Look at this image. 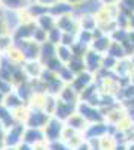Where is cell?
Listing matches in <instances>:
<instances>
[{"mask_svg":"<svg viewBox=\"0 0 134 150\" xmlns=\"http://www.w3.org/2000/svg\"><path fill=\"white\" fill-rule=\"evenodd\" d=\"M128 29L134 30V15H133V17H130V26H128Z\"/></svg>","mask_w":134,"mask_h":150,"instance_id":"9c48e42d","label":"cell"},{"mask_svg":"<svg viewBox=\"0 0 134 150\" xmlns=\"http://www.w3.org/2000/svg\"><path fill=\"white\" fill-rule=\"evenodd\" d=\"M56 27L59 30H62L63 33L77 35V32L80 30V23H78V18L74 14H69V15H63V17L56 18Z\"/></svg>","mask_w":134,"mask_h":150,"instance_id":"6da1fadb","label":"cell"},{"mask_svg":"<svg viewBox=\"0 0 134 150\" xmlns=\"http://www.w3.org/2000/svg\"><path fill=\"white\" fill-rule=\"evenodd\" d=\"M65 126L57 119H50L45 125V140L48 141H59L63 135Z\"/></svg>","mask_w":134,"mask_h":150,"instance_id":"7a4b0ae2","label":"cell"},{"mask_svg":"<svg viewBox=\"0 0 134 150\" xmlns=\"http://www.w3.org/2000/svg\"><path fill=\"white\" fill-rule=\"evenodd\" d=\"M36 2L44 5V6H47V8H51L53 5H56L57 2H60V0H36Z\"/></svg>","mask_w":134,"mask_h":150,"instance_id":"52a82bcc","label":"cell"},{"mask_svg":"<svg viewBox=\"0 0 134 150\" xmlns=\"http://www.w3.org/2000/svg\"><path fill=\"white\" fill-rule=\"evenodd\" d=\"M35 23H36V26H38L39 29L45 30L47 33L50 32L51 29L56 27V18L50 14V12H48V14H45V15H42V17H39Z\"/></svg>","mask_w":134,"mask_h":150,"instance_id":"277c9868","label":"cell"},{"mask_svg":"<svg viewBox=\"0 0 134 150\" xmlns=\"http://www.w3.org/2000/svg\"><path fill=\"white\" fill-rule=\"evenodd\" d=\"M118 9L124 12L125 15L133 17L134 15V0H119L118 2Z\"/></svg>","mask_w":134,"mask_h":150,"instance_id":"8992f818","label":"cell"},{"mask_svg":"<svg viewBox=\"0 0 134 150\" xmlns=\"http://www.w3.org/2000/svg\"><path fill=\"white\" fill-rule=\"evenodd\" d=\"M127 150H134V143H131V144L127 147Z\"/></svg>","mask_w":134,"mask_h":150,"instance_id":"8fae6325","label":"cell"},{"mask_svg":"<svg viewBox=\"0 0 134 150\" xmlns=\"http://www.w3.org/2000/svg\"><path fill=\"white\" fill-rule=\"evenodd\" d=\"M130 62H131V66H133V71H134V53L130 56Z\"/></svg>","mask_w":134,"mask_h":150,"instance_id":"30bf717a","label":"cell"},{"mask_svg":"<svg viewBox=\"0 0 134 150\" xmlns=\"http://www.w3.org/2000/svg\"><path fill=\"white\" fill-rule=\"evenodd\" d=\"M84 60V66L88 68V71L92 74V72H96L101 66H103V54L101 53H96L95 50H89V51L84 54L83 57Z\"/></svg>","mask_w":134,"mask_h":150,"instance_id":"3957f363","label":"cell"},{"mask_svg":"<svg viewBox=\"0 0 134 150\" xmlns=\"http://www.w3.org/2000/svg\"><path fill=\"white\" fill-rule=\"evenodd\" d=\"M66 126L68 128H71V129H74V131H77V132H83L84 129H86L88 126H86V120H84L78 112L77 114H72L68 120H66Z\"/></svg>","mask_w":134,"mask_h":150,"instance_id":"5b68a950","label":"cell"},{"mask_svg":"<svg viewBox=\"0 0 134 150\" xmlns=\"http://www.w3.org/2000/svg\"><path fill=\"white\" fill-rule=\"evenodd\" d=\"M65 2H66V3H69V5H72V6L76 8V6H78L80 3H83L84 0H65Z\"/></svg>","mask_w":134,"mask_h":150,"instance_id":"ba28073f","label":"cell"}]
</instances>
